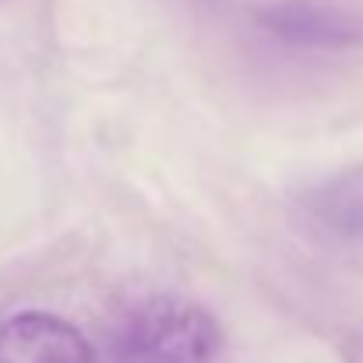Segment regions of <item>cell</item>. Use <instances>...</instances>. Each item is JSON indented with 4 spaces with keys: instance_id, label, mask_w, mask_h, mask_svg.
Returning a JSON list of instances; mask_svg holds the SVG:
<instances>
[{
    "instance_id": "cell-1",
    "label": "cell",
    "mask_w": 363,
    "mask_h": 363,
    "mask_svg": "<svg viewBox=\"0 0 363 363\" xmlns=\"http://www.w3.org/2000/svg\"><path fill=\"white\" fill-rule=\"evenodd\" d=\"M219 328L191 300L148 296L110 332L106 357L96 363H216Z\"/></svg>"
},
{
    "instance_id": "cell-2",
    "label": "cell",
    "mask_w": 363,
    "mask_h": 363,
    "mask_svg": "<svg viewBox=\"0 0 363 363\" xmlns=\"http://www.w3.org/2000/svg\"><path fill=\"white\" fill-rule=\"evenodd\" d=\"M0 363H96V353L74 325L28 311L0 325Z\"/></svg>"
},
{
    "instance_id": "cell-3",
    "label": "cell",
    "mask_w": 363,
    "mask_h": 363,
    "mask_svg": "<svg viewBox=\"0 0 363 363\" xmlns=\"http://www.w3.org/2000/svg\"><path fill=\"white\" fill-rule=\"evenodd\" d=\"M311 208L328 230L342 237H363V166L346 169L325 187H318Z\"/></svg>"
},
{
    "instance_id": "cell-4",
    "label": "cell",
    "mask_w": 363,
    "mask_h": 363,
    "mask_svg": "<svg viewBox=\"0 0 363 363\" xmlns=\"http://www.w3.org/2000/svg\"><path fill=\"white\" fill-rule=\"evenodd\" d=\"M346 363H363V339H357V342L346 350Z\"/></svg>"
}]
</instances>
